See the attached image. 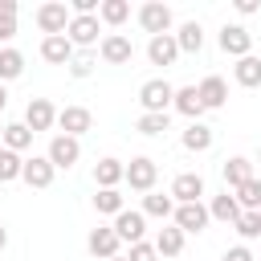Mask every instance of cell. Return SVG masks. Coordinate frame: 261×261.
Returning <instances> with one entry per match:
<instances>
[{
    "label": "cell",
    "instance_id": "1",
    "mask_svg": "<svg viewBox=\"0 0 261 261\" xmlns=\"http://www.w3.org/2000/svg\"><path fill=\"white\" fill-rule=\"evenodd\" d=\"M171 102H175V86H171V82L151 77V82L139 86V106H143V114H167Z\"/></svg>",
    "mask_w": 261,
    "mask_h": 261
},
{
    "label": "cell",
    "instance_id": "2",
    "mask_svg": "<svg viewBox=\"0 0 261 261\" xmlns=\"http://www.w3.org/2000/svg\"><path fill=\"white\" fill-rule=\"evenodd\" d=\"M33 20H37V29H41L45 37H61V33L69 29L73 12H69V4H61V0H49V4H41V8L33 12Z\"/></svg>",
    "mask_w": 261,
    "mask_h": 261
},
{
    "label": "cell",
    "instance_id": "3",
    "mask_svg": "<svg viewBox=\"0 0 261 261\" xmlns=\"http://www.w3.org/2000/svg\"><path fill=\"white\" fill-rule=\"evenodd\" d=\"M155 179H159V163L151 155H135L126 163V184L135 192H155Z\"/></svg>",
    "mask_w": 261,
    "mask_h": 261
},
{
    "label": "cell",
    "instance_id": "4",
    "mask_svg": "<svg viewBox=\"0 0 261 261\" xmlns=\"http://www.w3.org/2000/svg\"><path fill=\"white\" fill-rule=\"evenodd\" d=\"M139 24H143V33L163 37V33L171 29V8H167L163 0H147V4L139 8Z\"/></svg>",
    "mask_w": 261,
    "mask_h": 261
},
{
    "label": "cell",
    "instance_id": "5",
    "mask_svg": "<svg viewBox=\"0 0 261 261\" xmlns=\"http://www.w3.org/2000/svg\"><path fill=\"white\" fill-rule=\"evenodd\" d=\"M98 57H102L106 65H126V61L135 57V45H130V37H122V33H106V37L98 41Z\"/></svg>",
    "mask_w": 261,
    "mask_h": 261
},
{
    "label": "cell",
    "instance_id": "6",
    "mask_svg": "<svg viewBox=\"0 0 261 261\" xmlns=\"http://www.w3.org/2000/svg\"><path fill=\"white\" fill-rule=\"evenodd\" d=\"M216 41H220V49H224L228 57H237V61L249 57V49H253V33H249L245 24H224Z\"/></svg>",
    "mask_w": 261,
    "mask_h": 261
},
{
    "label": "cell",
    "instance_id": "7",
    "mask_svg": "<svg viewBox=\"0 0 261 261\" xmlns=\"http://www.w3.org/2000/svg\"><path fill=\"white\" fill-rule=\"evenodd\" d=\"M24 126H29L33 135L57 126V106H53L49 98H29V106H24Z\"/></svg>",
    "mask_w": 261,
    "mask_h": 261
},
{
    "label": "cell",
    "instance_id": "8",
    "mask_svg": "<svg viewBox=\"0 0 261 261\" xmlns=\"http://www.w3.org/2000/svg\"><path fill=\"white\" fill-rule=\"evenodd\" d=\"M45 155H49V163H53V167H73V163L82 159V143H77L73 135H53Z\"/></svg>",
    "mask_w": 261,
    "mask_h": 261
},
{
    "label": "cell",
    "instance_id": "9",
    "mask_svg": "<svg viewBox=\"0 0 261 261\" xmlns=\"http://www.w3.org/2000/svg\"><path fill=\"white\" fill-rule=\"evenodd\" d=\"M200 196H204V175L200 171H179L171 179V200L175 204H200Z\"/></svg>",
    "mask_w": 261,
    "mask_h": 261
},
{
    "label": "cell",
    "instance_id": "10",
    "mask_svg": "<svg viewBox=\"0 0 261 261\" xmlns=\"http://www.w3.org/2000/svg\"><path fill=\"white\" fill-rule=\"evenodd\" d=\"M86 249L98 257V261H110V257H122L118 249H122V241H118V232L114 228H90V237H86Z\"/></svg>",
    "mask_w": 261,
    "mask_h": 261
},
{
    "label": "cell",
    "instance_id": "11",
    "mask_svg": "<svg viewBox=\"0 0 261 261\" xmlns=\"http://www.w3.org/2000/svg\"><path fill=\"white\" fill-rule=\"evenodd\" d=\"M208 204H175V228L188 237V232H204L208 228Z\"/></svg>",
    "mask_w": 261,
    "mask_h": 261
},
{
    "label": "cell",
    "instance_id": "12",
    "mask_svg": "<svg viewBox=\"0 0 261 261\" xmlns=\"http://www.w3.org/2000/svg\"><path fill=\"white\" fill-rule=\"evenodd\" d=\"M110 228L118 232V241L139 245V241H143V232H147V216H143V212H135V208H122V212L114 216V224H110Z\"/></svg>",
    "mask_w": 261,
    "mask_h": 261
},
{
    "label": "cell",
    "instance_id": "13",
    "mask_svg": "<svg viewBox=\"0 0 261 261\" xmlns=\"http://www.w3.org/2000/svg\"><path fill=\"white\" fill-rule=\"evenodd\" d=\"M57 126H61V135L82 139V135L94 126V114H90L86 106H65V110H57Z\"/></svg>",
    "mask_w": 261,
    "mask_h": 261
},
{
    "label": "cell",
    "instance_id": "14",
    "mask_svg": "<svg viewBox=\"0 0 261 261\" xmlns=\"http://www.w3.org/2000/svg\"><path fill=\"white\" fill-rule=\"evenodd\" d=\"M53 175H57V167L49 163V155H33V159H24L20 179H24L29 188H49V184H53Z\"/></svg>",
    "mask_w": 261,
    "mask_h": 261
},
{
    "label": "cell",
    "instance_id": "15",
    "mask_svg": "<svg viewBox=\"0 0 261 261\" xmlns=\"http://www.w3.org/2000/svg\"><path fill=\"white\" fill-rule=\"evenodd\" d=\"M147 61H151V65H175V61H179V45H175V37H171V33L151 37V41H147Z\"/></svg>",
    "mask_w": 261,
    "mask_h": 261
},
{
    "label": "cell",
    "instance_id": "16",
    "mask_svg": "<svg viewBox=\"0 0 261 261\" xmlns=\"http://www.w3.org/2000/svg\"><path fill=\"white\" fill-rule=\"evenodd\" d=\"M65 37L73 41V49H90L98 41V16H73L69 29H65Z\"/></svg>",
    "mask_w": 261,
    "mask_h": 261
},
{
    "label": "cell",
    "instance_id": "17",
    "mask_svg": "<svg viewBox=\"0 0 261 261\" xmlns=\"http://www.w3.org/2000/svg\"><path fill=\"white\" fill-rule=\"evenodd\" d=\"M73 53H77V49H73V41H69L65 33H61V37H45V41H41V57H45L49 65H69V61H73Z\"/></svg>",
    "mask_w": 261,
    "mask_h": 261
},
{
    "label": "cell",
    "instance_id": "18",
    "mask_svg": "<svg viewBox=\"0 0 261 261\" xmlns=\"http://www.w3.org/2000/svg\"><path fill=\"white\" fill-rule=\"evenodd\" d=\"M122 179H126V163H122V159L106 155V159L94 163V184H98V188H118Z\"/></svg>",
    "mask_w": 261,
    "mask_h": 261
},
{
    "label": "cell",
    "instance_id": "19",
    "mask_svg": "<svg viewBox=\"0 0 261 261\" xmlns=\"http://www.w3.org/2000/svg\"><path fill=\"white\" fill-rule=\"evenodd\" d=\"M200 102H204V110H220L224 102H228V86H224V77H216V73H208L200 86Z\"/></svg>",
    "mask_w": 261,
    "mask_h": 261
},
{
    "label": "cell",
    "instance_id": "20",
    "mask_svg": "<svg viewBox=\"0 0 261 261\" xmlns=\"http://www.w3.org/2000/svg\"><path fill=\"white\" fill-rule=\"evenodd\" d=\"M224 188H241V184H249L253 179V159H245V155H232V159H224Z\"/></svg>",
    "mask_w": 261,
    "mask_h": 261
},
{
    "label": "cell",
    "instance_id": "21",
    "mask_svg": "<svg viewBox=\"0 0 261 261\" xmlns=\"http://www.w3.org/2000/svg\"><path fill=\"white\" fill-rule=\"evenodd\" d=\"M171 106H175L184 118H192V122H200V114H204V102H200V90H196V86H179Z\"/></svg>",
    "mask_w": 261,
    "mask_h": 261
},
{
    "label": "cell",
    "instance_id": "22",
    "mask_svg": "<svg viewBox=\"0 0 261 261\" xmlns=\"http://www.w3.org/2000/svg\"><path fill=\"white\" fill-rule=\"evenodd\" d=\"M208 216L212 220H224V224H237V216H241V204H237V196L224 188L220 196H212V204H208Z\"/></svg>",
    "mask_w": 261,
    "mask_h": 261
},
{
    "label": "cell",
    "instance_id": "23",
    "mask_svg": "<svg viewBox=\"0 0 261 261\" xmlns=\"http://www.w3.org/2000/svg\"><path fill=\"white\" fill-rule=\"evenodd\" d=\"M232 77H237V86H245V90H257L261 86V57H241L237 65H232Z\"/></svg>",
    "mask_w": 261,
    "mask_h": 261
},
{
    "label": "cell",
    "instance_id": "24",
    "mask_svg": "<svg viewBox=\"0 0 261 261\" xmlns=\"http://www.w3.org/2000/svg\"><path fill=\"white\" fill-rule=\"evenodd\" d=\"M175 45H179V53H200V49H204V29H200V20H188V24H179V33H175Z\"/></svg>",
    "mask_w": 261,
    "mask_h": 261
},
{
    "label": "cell",
    "instance_id": "25",
    "mask_svg": "<svg viewBox=\"0 0 261 261\" xmlns=\"http://www.w3.org/2000/svg\"><path fill=\"white\" fill-rule=\"evenodd\" d=\"M212 126H204V122H192L184 135H179V143H184V151H208L212 147Z\"/></svg>",
    "mask_w": 261,
    "mask_h": 261
},
{
    "label": "cell",
    "instance_id": "26",
    "mask_svg": "<svg viewBox=\"0 0 261 261\" xmlns=\"http://www.w3.org/2000/svg\"><path fill=\"white\" fill-rule=\"evenodd\" d=\"M143 216H159V220L175 216V200H171V192H167V196H163V192H147V200H143Z\"/></svg>",
    "mask_w": 261,
    "mask_h": 261
},
{
    "label": "cell",
    "instance_id": "27",
    "mask_svg": "<svg viewBox=\"0 0 261 261\" xmlns=\"http://www.w3.org/2000/svg\"><path fill=\"white\" fill-rule=\"evenodd\" d=\"M155 249H159V257H179V253H184V232H179L175 224L159 228V237H155Z\"/></svg>",
    "mask_w": 261,
    "mask_h": 261
},
{
    "label": "cell",
    "instance_id": "28",
    "mask_svg": "<svg viewBox=\"0 0 261 261\" xmlns=\"http://www.w3.org/2000/svg\"><path fill=\"white\" fill-rule=\"evenodd\" d=\"M232 196H237L241 212H261V179H257V175H253L249 184H241V188H237Z\"/></svg>",
    "mask_w": 261,
    "mask_h": 261
},
{
    "label": "cell",
    "instance_id": "29",
    "mask_svg": "<svg viewBox=\"0 0 261 261\" xmlns=\"http://www.w3.org/2000/svg\"><path fill=\"white\" fill-rule=\"evenodd\" d=\"M29 143H33V130H29L24 122H8V126H4V147H8V151L20 155V151H29Z\"/></svg>",
    "mask_w": 261,
    "mask_h": 261
},
{
    "label": "cell",
    "instance_id": "30",
    "mask_svg": "<svg viewBox=\"0 0 261 261\" xmlns=\"http://www.w3.org/2000/svg\"><path fill=\"white\" fill-rule=\"evenodd\" d=\"M94 208H98L102 216H118L126 204H122V192H118V188H98V196H94Z\"/></svg>",
    "mask_w": 261,
    "mask_h": 261
},
{
    "label": "cell",
    "instance_id": "31",
    "mask_svg": "<svg viewBox=\"0 0 261 261\" xmlns=\"http://www.w3.org/2000/svg\"><path fill=\"white\" fill-rule=\"evenodd\" d=\"M24 73V53L20 49H0V82H12Z\"/></svg>",
    "mask_w": 261,
    "mask_h": 261
},
{
    "label": "cell",
    "instance_id": "32",
    "mask_svg": "<svg viewBox=\"0 0 261 261\" xmlns=\"http://www.w3.org/2000/svg\"><path fill=\"white\" fill-rule=\"evenodd\" d=\"M20 171H24V159H20L16 151L0 147V184H12V179H20Z\"/></svg>",
    "mask_w": 261,
    "mask_h": 261
},
{
    "label": "cell",
    "instance_id": "33",
    "mask_svg": "<svg viewBox=\"0 0 261 261\" xmlns=\"http://www.w3.org/2000/svg\"><path fill=\"white\" fill-rule=\"evenodd\" d=\"M126 16H130L126 0H102V8H98V20H106V24H122Z\"/></svg>",
    "mask_w": 261,
    "mask_h": 261
},
{
    "label": "cell",
    "instance_id": "34",
    "mask_svg": "<svg viewBox=\"0 0 261 261\" xmlns=\"http://www.w3.org/2000/svg\"><path fill=\"white\" fill-rule=\"evenodd\" d=\"M94 65H98V53H94V49H77L73 61H69V73H73V77H90Z\"/></svg>",
    "mask_w": 261,
    "mask_h": 261
},
{
    "label": "cell",
    "instance_id": "35",
    "mask_svg": "<svg viewBox=\"0 0 261 261\" xmlns=\"http://www.w3.org/2000/svg\"><path fill=\"white\" fill-rule=\"evenodd\" d=\"M167 126H171V114H139V122H135L139 135H163Z\"/></svg>",
    "mask_w": 261,
    "mask_h": 261
},
{
    "label": "cell",
    "instance_id": "36",
    "mask_svg": "<svg viewBox=\"0 0 261 261\" xmlns=\"http://www.w3.org/2000/svg\"><path fill=\"white\" fill-rule=\"evenodd\" d=\"M232 228L241 232V241H257L261 237V212H241Z\"/></svg>",
    "mask_w": 261,
    "mask_h": 261
},
{
    "label": "cell",
    "instance_id": "37",
    "mask_svg": "<svg viewBox=\"0 0 261 261\" xmlns=\"http://www.w3.org/2000/svg\"><path fill=\"white\" fill-rule=\"evenodd\" d=\"M16 37V0H0V41Z\"/></svg>",
    "mask_w": 261,
    "mask_h": 261
},
{
    "label": "cell",
    "instance_id": "38",
    "mask_svg": "<svg viewBox=\"0 0 261 261\" xmlns=\"http://www.w3.org/2000/svg\"><path fill=\"white\" fill-rule=\"evenodd\" d=\"M126 261H159V249H155V241L147 245V241H139V245H130V253H126Z\"/></svg>",
    "mask_w": 261,
    "mask_h": 261
},
{
    "label": "cell",
    "instance_id": "39",
    "mask_svg": "<svg viewBox=\"0 0 261 261\" xmlns=\"http://www.w3.org/2000/svg\"><path fill=\"white\" fill-rule=\"evenodd\" d=\"M224 261H257V257L249 253V245H232V249L224 253Z\"/></svg>",
    "mask_w": 261,
    "mask_h": 261
},
{
    "label": "cell",
    "instance_id": "40",
    "mask_svg": "<svg viewBox=\"0 0 261 261\" xmlns=\"http://www.w3.org/2000/svg\"><path fill=\"white\" fill-rule=\"evenodd\" d=\"M237 12H245V16L257 12V0H237Z\"/></svg>",
    "mask_w": 261,
    "mask_h": 261
},
{
    "label": "cell",
    "instance_id": "41",
    "mask_svg": "<svg viewBox=\"0 0 261 261\" xmlns=\"http://www.w3.org/2000/svg\"><path fill=\"white\" fill-rule=\"evenodd\" d=\"M8 106V90H4V82H0V110Z\"/></svg>",
    "mask_w": 261,
    "mask_h": 261
},
{
    "label": "cell",
    "instance_id": "42",
    "mask_svg": "<svg viewBox=\"0 0 261 261\" xmlns=\"http://www.w3.org/2000/svg\"><path fill=\"white\" fill-rule=\"evenodd\" d=\"M4 245H8V228L0 224V253H4Z\"/></svg>",
    "mask_w": 261,
    "mask_h": 261
},
{
    "label": "cell",
    "instance_id": "43",
    "mask_svg": "<svg viewBox=\"0 0 261 261\" xmlns=\"http://www.w3.org/2000/svg\"><path fill=\"white\" fill-rule=\"evenodd\" d=\"M0 147H4V122H0Z\"/></svg>",
    "mask_w": 261,
    "mask_h": 261
},
{
    "label": "cell",
    "instance_id": "44",
    "mask_svg": "<svg viewBox=\"0 0 261 261\" xmlns=\"http://www.w3.org/2000/svg\"><path fill=\"white\" fill-rule=\"evenodd\" d=\"M110 261H126V257H110Z\"/></svg>",
    "mask_w": 261,
    "mask_h": 261
},
{
    "label": "cell",
    "instance_id": "45",
    "mask_svg": "<svg viewBox=\"0 0 261 261\" xmlns=\"http://www.w3.org/2000/svg\"><path fill=\"white\" fill-rule=\"evenodd\" d=\"M257 163H261V151H257Z\"/></svg>",
    "mask_w": 261,
    "mask_h": 261
}]
</instances>
